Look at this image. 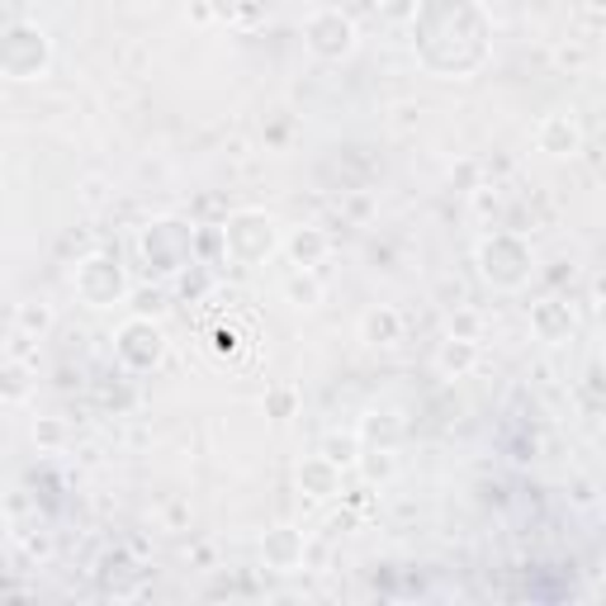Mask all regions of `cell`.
Masks as SVG:
<instances>
[{
  "mask_svg": "<svg viewBox=\"0 0 606 606\" xmlns=\"http://www.w3.org/2000/svg\"><path fill=\"white\" fill-rule=\"evenodd\" d=\"M417 58L436 77H474L488 62V14L474 0H426L413 14Z\"/></svg>",
  "mask_w": 606,
  "mask_h": 606,
  "instance_id": "obj_1",
  "label": "cell"
},
{
  "mask_svg": "<svg viewBox=\"0 0 606 606\" xmlns=\"http://www.w3.org/2000/svg\"><path fill=\"white\" fill-rule=\"evenodd\" d=\"M474 265H478V275H484V284H493V290H503V294H516L536 280V246L522 233H493L478 242Z\"/></svg>",
  "mask_w": 606,
  "mask_h": 606,
  "instance_id": "obj_2",
  "label": "cell"
},
{
  "mask_svg": "<svg viewBox=\"0 0 606 606\" xmlns=\"http://www.w3.org/2000/svg\"><path fill=\"white\" fill-rule=\"evenodd\" d=\"M280 223L265 209H238L228 213L223 223V252L233 256L238 265H261L280 252Z\"/></svg>",
  "mask_w": 606,
  "mask_h": 606,
  "instance_id": "obj_3",
  "label": "cell"
},
{
  "mask_svg": "<svg viewBox=\"0 0 606 606\" xmlns=\"http://www.w3.org/2000/svg\"><path fill=\"white\" fill-rule=\"evenodd\" d=\"M138 252L148 261L152 275H181L190 265V252H194V228L181 223V219H152L148 228L138 233Z\"/></svg>",
  "mask_w": 606,
  "mask_h": 606,
  "instance_id": "obj_4",
  "label": "cell"
},
{
  "mask_svg": "<svg viewBox=\"0 0 606 606\" xmlns=\"http://www.w3.org/2000/svg\"><path fill=\"white\" fill-rule=\"evenodd\" d=\"M71 284H77V299L85 303V309H119V303H129V294H133L129 271H123L110 252L81 256Z\"/></svg>",
  "mask_w": 606,
  "mask_h": 606,
  "instance_id": "obj_5",
  "label": "cell"
},
{
  "mask_svg": "<svg viewBox=\"0 0 606 606\" xmlns=\"http://www.w3.org/2000/svg\"><path fill=\"white\" fill-rule=\"evenodd\" d=\"M52 67V39L39 24H10L0 33V77L10 81H39Z\"/></svg>",
  "mask_w": 606,
  "mask_h": 606,
  "instance_id": "obj_6",
  "label": "cell"
},
{
  "mask_svg": "<svg viewBox=\"0 0 606 606\" xmlns=\"http://www.w3.org/2000/svg\"><path fill=\"white\" fill-rule=\"evenodd\" d=\"M303 48H309L317 62H346L355 52V20L336 6L313 10L309 20H303Z\"/></svg>",
  "mask_w": 606,
  "mask_h": 606,
  "instance_id": "obj_7",
  "label": "cell"
},
{
  "mask_svg": "<svg viewBox=\"0 0 606 606\" xmlns=\"http://www.w3.org/2000/svg\"><path fill=\"white\" fill-rule=\"evenodd\" d=\"M114 355H119V365L123 370H133V374H148L162 365V355H166V332L156 327V317H129L119 332H114Z\"/></svg>",
  "mask_w": 606,
  "mask_h": 606,
  "instance_id": "obj_8",
  "label": "cell"
},
{
  "mask_svg": "<svg viewBox=\"0 0 606 606\" xmlns=\"http://www.w3.org/2000/svg\"><path fill=\"white\" fill-rule=\"evenodd\" d=\"M531 332H536V342H545V346H568V342L578 336L574 303H564V299L531 303Z\"/></svg>",
  "mask_w": 606,
  "mask_h": 606,
  "instance_id": "obj_9",
  "label": "cell"
},
{
  "mask_svg": "<svg viewBox=\"0 0 606 606\" xmlns=\"http://www.w3.org/2000/svg\"><path fill=\"white\" fill-rule=\"evenodd\" d=\"M536 148L545 152V156H568V162H574V156L583 152V129H578V119L574 114H545L541 123H536Z\"/></svg>",
  "mask_w": 606,
  "mask_h": 606,
  "instance_id": "obj_10",
  "label": "cell"
},
{
  "mask_svg": "<svg viewBox=\"0 0 606 606\" xmlns=\"http://www.w3.org/2000/svg\"><path fill=\"white\" fill-rule=\"evenodd\" d=\"M303 549H309V541H303L299 526H271L261 536L265 568H280V574H294V568H303Z\"/></svg>",
  "mask_w": 606,
  "mask_h": 606,
  "instance_id": "obj_11",
  "label": "cell"
},
{
  "mask_svg": "<svg viewBox=\"0 0 606 606\" xmlns=\"http://www.w3.org/2000/svg\"><path fill=\"white\" fill-rule=\"evenodd\" d=\"M280 246H284V256L294 261V271H317L332 252V238L323 228H294L290 238H280Z\"/></svg>",
  "mask_w": 606,
  "mask_h": 606,
  "instance_id": "obj_12",
  "label": "cell"
},
{
  "mask_svg": "<svg viewBox=\"0 0 606 606\" xmlns=\"http://www.w3.org/2000/svg\"><path fill=\"white\" fill-rule=\"evenodd\" d=\"M342 474L346 469H336L327 455H309L299 465V488L313 497V503H327V497H342Z\"/></svg>",
  "mask_w": 606,
  "mask_h": 606,
  "instance_id": "obj_13",
  "label": "cell"
},
{
  "mask_svg": "<svg viewBox=\"0 0 606 606\" xmlns=\"http://www.w3.org/2000/svg\"><path fill=\"white\" fill-rule=\"evenodd\" d=\"M361 342L365 346H398L403 342V313L388 309V303L361 313Z\"/></svg>",
  "mask_w": 606,
  "mask_h": 606,
  "instance_id": "obj_14",
  "label": "cell"
},
{
  "mask_svg": "<svg viewBox=\"0 0 606 606\" xmlns=\"http://www.w3.org/2000/svg\"><path fill=\"white\" fill-rule=\"evenodd\" d=\"M478 365V342H465V336H445L436 351V370L445 380H465V374Z\"/></svg>",
  "mask_w": 606,
  "mask_h": 606,
  "instance_id": "obj_15",
  "label": "cell"
},
{
  "mask_svg": "<svg viewBox=\"0 0 606 606\" xmlns=\"http://www.w3.org/2000/svg\"><path fill=\"white\" fill-rule=\"evenodd\" d=\"M365 441L361 432H327L323 441H317V455H327L336 469H355V459H361Z\"/></svg>",
  "mask_w": 606,
  "mask_h": 606,
  "instance_id": "obj_16",
  "label": "cell"
},
{
  "mask_svg": "<svg viewBox=\"0 0 606 606\" xmlns=\"http://www.w3.org/2000/svg\"><path fill=\"white\" fill-rule=\"evenodd\" d=\"M284 299L299 303V309H317V303H323V280H317V271H294L284 280Z\"/></svg>",
  "mask_w": 606,
  "mask_h": 606,
  "instance_id": "obj_17",
  "label": "cell"
},
{
  "mask_svg": "<svg viewBox=\"0 0 606 606\" xmlns=\"http://www.w3.org/2000/svg\"><path fill=\"white\" fill-rule=\"evenodd\" d=\"M14 327H20V336H43V332H52V309L48 303H20Z\"/></svg>",
  "mask_w": 606,
  "mask_h": 606,
  "instance_id": "obj_18",
  "label": "cell"
},
{
  "mask_svg": "<svg viewBox=\"0 0 606 606\" xmlns=\"http://www.w3.org/2000/svg\"><path fill=\"white\" fill-rule=\"evenodd\" d=\"M355 465L365 469L370 484H384V478H394V455H388V451H361V459H355Z\"/></svg>",
  "mask_w": 606,
  "mask_h": 606,
  "instance_id": "obj_19",
  "label": "cell"
},
{
  "mask_svg": "<svg viewBox=\"0 0 606 606\" xmlns=\"http://www.w3.org/2000/svg\"><path fill=\"white\" fill-rule=\"evenodd\" d=\"M129 299H133V313L138 317H162L166 313V290H138Z\"/></svg>",
  "mask_w": 606,
  "mask_h": 606,
  "instance_id": "obj_20",
  "label": "cell"
},
{
  "mask_svg": "<svg viewBox=\"0 0 606 606\" xmlns=\"http://www.w3.org/2000/svg\"><path fill=\"white\" fill-rule=\"evenodd\" d=\"M265 413H271V417H290L294 413V388H271V394H265Z\"/></svg>",
  "mask_w": 606,
  "mask_h": 606,
  "instance_id": "obj_21",
  "label": "cell"
},
{
  "mask_svg": "<svg viewBox=\"0 0 606 606\" xmlns=\"http://www.w3.org/2000/svg\"><path fill=\"white\" fill-rule=\"evenodd\" d=\"M451 336H465V342H478V317H474L469 309H459V313L451 317Z\"/></svg>",
  "mask_w": 606,
  "mask_h": 606,
  "instance_id": "obj_22",
  "label": "cell"
},
{
  "mask_svg": "<svg viewBox=\"0 0 606 606\" xmlns=\"http://www.w3.org/2000/svg\"><path fill=\"white\" fill-rule=\"evenodd\" d=\"M246 0H209V10H213V20H223V24H238V14H242Z\"/></svg>",
  "mask_w": 606,
  "mask_h": 606,
  "instance_id": "obj_23",
  "label": "cell"
},
{
  "mask_svg": "<svg viewBox=\"0 0 606 606\" xmlns=\"http://www.w3.org/2000/svg\"><path fill=\"white\" fill-rule=\"evenodd\" d=\"M33 436H39L43 445H58L62 441V422H39V426H33Z\"/></svg>",
  "mask_w": 606,
  "mask_h": 606,
  "instance_id": "obj_24",
  "label": "cell"
},
{
  "mask_svg": "<svg viewBox=\"0 0 606 606\" xmlns=\"http://www.w3.org/2000/svg\"><path fill=\"white\" fill-rule=\"evenodd\" d=\"M0 380H6V394H14V398L24 394V370H6Z\"/></svg>",
  "mask_w": 606,
  "mask_h": 606,
  "instance_id": "obj_25",
  "label": "cell"
},
{
  "mask_svg": "<svg viewBox=\"0 0 606 606\" xmlns=\"http://www.w3.org/2000/svg\"><path fill=\"white\" fill-rule=\"evenodd\" d=\"M190 20H194V24H213V10H209V0H194V6H190Z\"/></svg>",
  "mask_w": 606,
  "mask_h": 606,
  "instance_id": "obj_26",
  "label": "cell"
},
{
  "mask_svg": "<svg viewBox=\"0 0 606 606\" xmlns=\"http://www.w3.org/2000/svg\"><path fill=\"white\" fill-rule=\"evenodd\" d=\"M559 62H568V67H578V62H583V52H578V48H559Z\"/></svg>",
  "mask_w": 606,
  "mask_h": 606,
  "instance_id": "obj_27",
  "label": "cell"
},
{
  "mask_svg": "<svg viewBox=\"0 0 606 606\" xmlns=\"http://www.w3.org/2000/svg\"><path fill=\"white\" fill-rule=\"evenodd\" d=\"M583 10H587V14H602V10H606V0H583Z\"/></svg>",
  "mask_w": 606,
  "mask_h": 606,
  "instance_id": "obj_28",
  "label": "cell"
},
{
  "mask_svg": "<svg viewBox=\"0 0 606 606\" xmlns=\"http://www.w3.org/2000/svg\"><path fill=\"white\" fill-rule=\"evenodd\" d=\"M361 6H365V10H388L394 0H361Z\"/></svg>",
  "mask_w": 606,
  "mask_h": 606,
  "instance_id": "obj_29",
  "label": "cell"
},
{
  "mask_svg": "<svg viewBox=\"0 0 606 606\" xmlns=\"http://www.w3.org/2000/svg\"><path fill=\"white\" fill-rule=\"evenodd\" d=\"M129 6H138V10H156L162 0H129Z\"/></svg>",
  "mask_w": 606,
  "mask_h": 606,
  "instance_id": "obj_30",
  "label": "cell"
}]
</instances>
